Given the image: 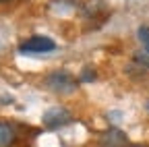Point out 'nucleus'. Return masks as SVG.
<instances>
[{
	"label": "nucleus",
	"instance_id": "1",
	"mask_svg": "<svg viewBox=\"0 0 149 147\" xmlns=\"http://www.w3.org/2000/svg\"><path fill=\"white\" fill-rule=\"evenodd\" d=\"M46 87L54 93H72V91H77L79 87V81L74 79L70 72L66 70H54L46 77Z\"/></svg>",
	"mask_w": 149,
	"mask_h": 147
},
{
	"label": "nucleus",
	"instance_id": "2",
	"mask_svg": "<svg viewBox=\"0 0 149 147\" xmlns=\"http://www.w3.org/2000/svg\"><path fill=\"white\" fill-rule=\"evenodd\" d=\"M70 120H72V114L68 112L66 108H62V106H54V108L46 110L44 116H42L44 126H46V128H52V131H56V128L68 124Z\"/></svg>",
	"mask_w": 149,
	"mask_h": 147
},
{
	"label": "nucleus",
	"instance_id": "3",
	"mask_svg": "<svg viewBox=\"0 0 149 147\" xmlns=\"http://www.w3.org/2000/svg\"><path fill=\"white\" fill-rule=\"evenodd\" d=\"M52 50H56V44H54V40L46 38V35H33V38L25 40L19 46V52H23V54H46Z\"/></svg>",
	"mask_w": 149,
	"mask_h": 147
},
{
	"label": "nucleus",
	"instance_id": "4",
	"mask_svg": "<svg viewBox=\"0 0 149 147\" xmlns=\"http://www.w3.org/2000/svg\"><path fill=\"white\" fill-rule=\"evenodd\" d=\"M100 145L102 147H126L128 139L120 128H108V131L100 137Z\"/></svg>",
	"mask_w": 149,
	"mask_h": 147
},
{
	"label": "nucleus",
	"instance_id": "5",
	"mask_svg": "<svg viewBox=\"0 0 149 147\" xmlns=\"http://www.w3.org/2000/svg\"><path fill=\"white\" fill-rule=\"evenodd\" d=\"M15 139H17L15 128L8 122H0V147H10Z\"/></svg>",
	"mask_w": 149,
	"mask_h": 147
},
{
	"label": "nucleus",
	"instance_id": "6",
	"mask_svg": "<svg viewBox=\"0 0 149 147\" xmlns=\"http://www.w3.org/2000/svg\"><path fill=\"white\" fill-rule=\"evenodd\" d=\"M102 8H104V2H102V0H89V2L83 6V13H85L87 17H95L97 13H102Z\"/></svg>",
	"mask_w": 149,
	"mask_h": 147
},
{
	"label": "nucleus",
	"instance_id": "7",
	"mask_svg": "<svg viewBox=\"0 0 149 147\" xmlns=\"http://www.w3.org/2000/svg\"><path fill=\"white\" fill-rule=\"evenodd\" d=\"M139 40H141V44L145 46V50H147V54H149V27H147V25L139 27Z\"/></svg>",
	"mask_w": 149,
	"mask_h": 147
},
{
	"label": "nucleus",
	"instance_id": "8",
	"mask_svg": "<svg viewBox=\"0 0 149 147\" xmlns=\"http://www.w3.org/2000/svg\"><path fill=\"white\" fill-rule=\"evenodd\" d=\"M95 79V70H93L91 66H87V68H83V72H81V81H85V83H89V81H93Z\"/></svg>",
	"mask_w": 149,
	"mask_h": 147
},
{
	"label": "nucleus",
	"instance_id": "9",
	"mask_svg": "<svg viewBox=\"0 0 149 147\" xmlns=\"http://www.w3.org/2000/svg\"><path fill=\"white\" fill-rule=\"evenodd\" d=\"M54 4H64V10H72L79 6V0H56Z\"/></svg>",
	"mask_w": 149,
	"mask_h": 147
},
{
	"label": "nucleus",
	"instance_id": "10",
	"mask_svg": "<svg viewBox=\"0 0 149 147\" xmlns=\"http://www.w3.org/2000/svg\"><path fill=\"white\" fill-rule=\"evenodd\" d=\"M135 62H139V64L149 68V54H135Z\"/></svg>",
	"mask_w": 149,
	"mask_h": 147
},
{
	"label": "nucleus",
	"instance_id": "11",
	"mask_svg": "<svg viewBox=\"0 0 149 147\" xmlns=\"http://www.w3.org/2000/svg\"><path fill=\"white\" fill-rule=\"evenodd\" d=\"M126 147H147V145H126Z\"/></svg>",
	"mask_w": 149,
	"mask_h": 147
},
{
	"label": "nucleus",
	"instance_id": "12",
	"mask_svg": "<svg viewBox=\"0 0 149 147\" xmlns=\"http://www.w3.org/2000/svg\"><path fill=\"white\" fill-rule=\"evenodd\" d=\"M0 2H10V0H0Z\"/></svg>",
	"mask_w": 149,
	"mask_h": 147
}]
</instances>
